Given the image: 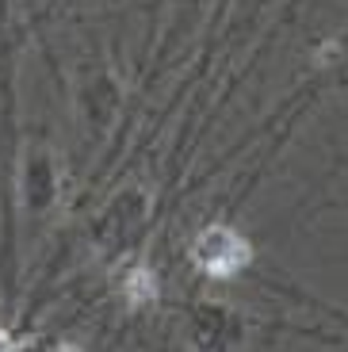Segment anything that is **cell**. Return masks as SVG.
<instances>
[{"mask_svg": "<svg viewBox=\"0 0 348 352\" xmlns=\"http://www.w3.org/2000/svg\"><path fill=\"white\" fill-rule=\"evenodd\" d=\"M149 295H153V276L149 272H134L131 276V299H149Z\"/></svg>", "mask_w": 348, "mask_h": 352, "instance_id": "cell-2", "label": "cell"}, {"mask_svg": "<svg viewBox=\"0 0 348 352\" xmlns=\"http://www.w3.org/2000/svg\"><path fill=\"white\" fill-rule=\"evenodd\" d=\"M192 256L207 268L210 276H230V272H237V268L249 261V245L237 238L234 230L210 226V230H203V234H199Z\"/></svg>", "mask_w": 348, "mask_h": 352, "instance_id": "cell-1", "label": "cell"}, {"mask_svg": "<svg viewBox=\"0 0 348 352\" xmlns=\"http://www.w3.org/2000/svg\"><path fill=\"white\" fill-rule=\"evenodd\" d=\"M0 349H12V337H0Z\"/></svg>", "mask_w": 348, "mask_h": 352, "instance_id": "cell-3", "label": "cell"}]
</instances>
